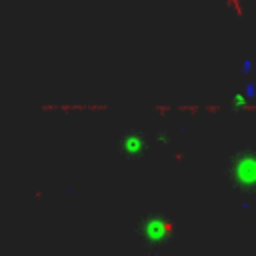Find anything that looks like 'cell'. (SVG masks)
<instances>
[{"label": "cell", "mask_w": 256, "mask_h": 256, "mask_svg": "<svg viewBox=\"0 0 256 256\" xmlns=\"http://www.w3.org/2000/svg\"><path fill=\"white\" fill-rule=\"evenodd\" d=\"M232 184L240 190H256V152H242L232 162Z\"/></svg>", "instance_id": "1"}]
</instances>
